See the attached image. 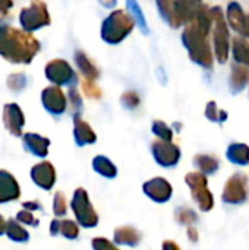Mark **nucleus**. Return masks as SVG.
<instances>
[{
    "instance_id": "nucleus-1",
    "label": "nucleus",
    "mask_w": 249,
    "mask_h": 250,
    "mask_svg": "<svg viewBox=\"0 0 249 250\" xmlns=\"http://www.w3.org/2000/svg\"><path fill=\"white\" fill-rule=\"evenodd\" d=\"M40 50V42L29 34L0 25V56L12 63H29Z\"/></svg>"
},
{
    "instance_id": "nucleus-2",
    "label": "nucleus",
    "mask_w": 249,
    "mask_h": 250,
    "mask_svg": "<svg viewBox=\"0 0 249 250\" xmlns=\"http://www.w3.org/2000/svg\"><path fill=\"white\" fill-rule=\"evenodd\" d=\"M207 37L208 35L195 23L186 26L182 32V42L188 50L191 60L204 69H210L213 66V51Z\"/></svg>"
},
{
    "instance_id": "nucleus-3",
    "label": "nucleus",
    "mask_w": 249,
    "mask_h": 250,
    "mask_svg": "<svg viewBox=\"0 0 249 250\" xmlns=\"http://www.w3.org/2000/svg\"><path fill=\"white\" fill-rule=\"evenodd\" d=\"M135 19L129 13L123 10L112 12L101 25V38L107 44H119L122 42L134 29Z\"/></svg>"
},
{
    "instance_id": "nucleus-4",
    "label": "nucleus",
    "mask_w": 249,
    "mask_h": 250,
    "mask_svg": "<svg viewBox=\"0 0 249 250\" xmlns=\"http://www.w3.org/2000/svg\"><path fill=\"white\" fill-rule=\"evenodd\" d=\"M213 13V40H214V51L216 57L220 63H225L229 57V48H230V35H229V28L227 22L225 19L223 9L216 6L211 9Z\"/></svg>"
},
{
    "instance_id": "nucleus-5",
    "label": "nucleus",
    "mask_w": 249,
    "mask_h": 250,
    "mask_svg": "<svg viewBox=\"0 0 249 250\" xmlns=\"http://www.w3.org/2000/svg\"><path fill=\"white\" fill-rule=\"evenodd\" d=\"M185 182L191 189L192 199L198 204L200 209L208 212L214 207V198L207 188V177L201 171H192L185 176Z\"/></svg>"
},
{
    "instance_id": "nucleus-6",
    "label": "nucleus",
    "mask_w": 249,
    "mask_h": 250,
    "mask_svg": "<svg viewBox=\"0 0 249 250\" xmlns=\"http://www.w3.org/2000/svg\"><path fill=\"white\" fill-rule=\"evenodd\" d=\"M70 207H72V209L75 212V217H76V220H78L81 227L92 229V227H95L98 224V215L94 211L85 189L78 188L75 190Z\"/></svg>"
},
{
    "instance_id": "nucleus-7",
    "label": "nucleus",
    "mask_w": 249,
    "mask_h": 250,
    "mask_svg": "<svg viewBox=\"0 0 249 250\" xmlns=\"http://www.w3.org/2000/svg\"><path fill=\"white\" fill-rule=\"evenodd\" d=\"M249 195L248 177L242 173L233 174L223 188L222 199L229 205H242L247 202Z\"/></svg>"
},
{
    "instance_id": "nucleus-8",
    "label": "nucleus",
    "mask_w": 249,
    "mask_h": 250,
    "mask_svg": "<svg viewBox=\"0 0 249 250\" xmlns=\"http://www.w3.org/2000/svg\"><path fill=\"white\" fill-rule=\"evenodd\" d=\"M19 21H21L22 28L29 32V31H35V29H40V28L48 25L50 16H48L45 4L43 1L34 0V3L29 7H26L21 12Z\"/></svg>"
},
{
    "instance_id": "nucleus-9",
    "label": "nucleus",
    "mask_w": 249,
    "mask_h": 250,
    "mask_svg": "<svg viewBox=\"0 0 249 250\" xmlns=\"http://www.w3.org/2000/svg\"><path fill=\"white\" fill-rule=\"evenodd\" d=\"M151 152L157 164L164 168H172L181 161V149L172 141H156L151 144Z\"/></svg>"
},
{
    "instance_id": "nucleus-10",
    "label": "nucleus",
    "mask_w": 249,
    "mask_h": 250,
    "mask_svg": "<svg viewBox=\"0 0 249 250\" xmlns=\"http://www.w3.org/2000/svg\"><path fill=\"white\" fill-rule=\"evenodd\" d=\"M45 76L51 83L59 85V86H63V85L73 86L76 83V75L73 69L70 67L68 62L60 60V59L51 60L45 66Z\"/></svg>"
},
{
    "instance_id": "nucleus-11",
    "label": "nucleus",
    "mask_w": 249,
    "mask_h": 250,
    "mask_svg": "<svg viewBox=\"0 0 249 250\" xmlns=\"http://www.w3.org/2000/svg\"><path fill=\"white\" fill-rule=\"evenodd\" d=\"M41 101H43L44 108L53 116L63 114L66 110V105H68V100H66L65 94L62 92V89L59 88V85L45 88L41 92Z\"/></svg>"
},
{
    "instance_id": "nucleus-12",
    "label": "nucleus",
    "mask_w": 249,
    "mask_h": 250,
    "mask_svg": "<svg viewBox=\"0 0 249 250\" xmlns=\"http://www.w3.org/2000/svg\"><path fill=\"white\" fill-rule=\"evenodd\" d=\"M142 190L151 201L157 204H166L172 198V193H173L172 185L163 177H154L145 182L142 186Z\"/></svg>"
},
{
    "instance_id": "nucleus-13",
    "label": "nucleus",
    "mask_w": 249,
    "mask_h": 250,
    "mask_svg": "<svg viewBox=\"0 0 249 250\" xmlns=\"http://www.w3.org/2000/svg\"><path fill=\"white\" fill-rule=\"evenodd\" d=\"M227 23L242 37H249V15L244 12L238 1H230L226 10Z\"/></svg>"
},
{
    "instance_id": "nucleus-14",
    "label": "nucleus",
    "mask_w": 249,
    "mask_h": 250,
    "mask_svg": "<svg viewBox=\"0 0 249 250\" xmlns=\"http://www.w3.org/2000/svg\"><path fill=\"white\" fill-rule=\"evenodd\" d=\"M31 179L34 180V183L44 189V190H50L54 183H56V171H54V167L47 163V161H43L40 164H37L32 170H31Z\"/></svg>"
},
{
    "instance_id": "nucleus-15",
    "label": "nucleus",
    "mask_w": 249,
    "mask_h": 250,
    "mask_svg": "<svg viewBox=\"0 0 249 250\" xmlns=\"http://www.w3.org/2000/svg\"><path fill=\"white\" fill-rule=\"evenodd\" d=\"M3 122L4 127L15 136H19L22 132V126L25 123V117L18 104H6L3 110Z\"/></svg>"
},
{
    "instance_id": "nucleus-16",
    "label": "nucleus",
    "mask_w": 249,
    "mask_h": 250,
    "mask_svg": "<svg viewBox=\"0 0 249 250\" xmlns=\"http://www.w3.org/2000/svg\"><path fill=\"white\" fill-rule=\"evenodd\" d=\"M21 195V189L13 179L12 174L7 171L0 170V204H6L10 201L18 199Z\"/></svg>"
},
{
    "instance_id": "nucleus-17",
    "label": "nucleus",
    "mask_w": 249,
    "mask_h": 250,
    "mask_svg": "<svg viewBox=\"0 0 249 250\" xmlns=\"http://www.w3.org/2000/svg\"><path fill=\"white\" fill-rule=\"evenodd\" d=\"M75 120V126H73V138L75 142L78 144V146H85L90 144H94L97 141V136L94 133V130L91 129V126L81 119L79 114L73 116Z\"/></svg>"
},
{
    "instance_id": "nucleus-18",
    "label": "nucleus",
    "mask_w": 249,
    "mask_h": 250,
    "mask_svg": "<svg viewBox=\"0 0 249 250\" xmlns=\"http://www.w3.org/2000/svg\"><path fill=\"white\" fill-rule=\"evenodd\" d=\"M173 4L179 21L182 23H186L195 19L203 0H173Z\"/></svg>"
},
{
    "instance_id": "nucleus-19",
    "label": "nucleus",
    "mask_w": 249,
    "mask_h": 250,
    "mask_svg": "<svg viewBox=\"0 0 249 250\" xmlns=\"http://www.w3.org/2000/svg\"><path fill=\"white\" fill-rule=\"evenodd\" d=\"M23 145L35 157L44 158L47 155V152H48L50 141L47 138H43V136L37 135V133H25L23 135Z\"/></svg>"
},
{
    "instance_id": "nucleus-20",
    "label": "nucleus",
    "mask_w": 249,
    "mask_h": 250,
    "mask_svg": "<svg viewBox=\"0 0 249 250\" xmlns=\"http://www.w3.org/2000/svg\"><path fill=\"white\" fill-rule=\"evenodd\" d=\"M249 81V70L245 67V64H235L232 67V73H230V81H229V85H230V92L233 95L242 92L247 85H248Z\"/></svg>"
},
{
    "instance_id": "nucleus-21",
    "label": "nucleus",
    "mask_w": 249,
    "mask_h": 250,
    "mask_svg": "<svg viewBox=\"0 0 249 250\" xmlns=\"http://www.w3.org/2000/svg\"><path fill=\"white\" fill-rule=\"evenodd\" d=\"M142 236L141 233L134 229V227H120L117 230H114V243L120 245V246H131L135 248L139 245Z\"/></svg>"
},
{
    "instance_id": "nucleus-22",
    "label": "nucleus",
    "mask_w": 249,
    "mask_h": 250,
    "mask_svg": "<svg viewBox=\"0 0 249 250\" xmlns=\"http://www.w3.org/2000/svg\"><path fill=\"white\" fill-rule=\"evenodd\" d=\"M75 63L79 69V72L87 78V79H97L100 76V70L97 69V66L92 63V60L84 53V51H76L75 53Z\"/></svg>"
},
{
    "instance_id": "nucleus-23",
    "label": "nucleus",
    "mask_w": 249,
    "mask_h": 250,
    "mask_svg": "<svg viewBox=\"0 0 249 250\" xmlns=\"http://www.w3.org/2000/svg\"><path fill=\"white\" fill-rule=\"evenodd\" d=\"M226 157L232 164L236 166H248L249 164V146L245 144H232L226 151Z\"/></svg>"
},
{
    "instance_id": "nucleus-24",
    "label": "nucleus",
    "mask_w": 249,
    "mask_h": 250,
    "mask_svg": "<svg viewBox=\"0 0 249 250\" xmlns=\"http://www.w3.org/2000/svg\"><path fill=\"white\" fill-rule=\"evenodd\" d=\"M157 3V9L161 15V18L172 26V28H179L182 25V22L179 21L176 10H175V4L173 0H156Z\"/></svg>"
},
{
    "instance_id": "nucleus-25",
    "label": "nucleus",
    "mask_w": 249,
    "mask_h": 250,
    "mask_svg": "<svg viewBox=\"0 0 249 250\" xmlns=\"http://www.w3.org/2000/svg\"><path fill=\"white\" fill-rule=\"evenodd\" d=\"M92 168L95 173H98L100 176H103L106 179H114L117 176L116 166L104 155H97L92 160Z\"/></svg>"
},
{
    "instance_id": "nucleus-26",
    "label": "nucleus",
    "mask_w": 249,
    "mask_h": 250,
    "mask_svg": "<svg viewBox=\"0 0 249 250\" xmlns=\"http://www.w3.org/2000/svg\"><path fill=\"white\" fill-rule=\"evenodd\" d=\"M194 166L201 171L204 173L205 176L208 174H214L217 173L219 167H220V161L213 157V155H205V154H198L195 158H194Z\"/></svg>"
},
{
    "instance_id": "nucleus-27",
    "label": "nucleus",
    "mask_w": 249,
    "mask_h": 250,
    "mask_svg": "<svg viewBox=\"0 0 249 250\" xmlns=\"http://www.w3.org/2000/svg\"><path fill=\"white\" fill-rule=\"evenodd\" d=\"M232 51L236 63L249 66V41L247 38L244 37L235 38L232 44Z\"/></svg>"
},
{
    "instance_id": "nucleus-28",
    "label": "nucleus",
    "mask_w": 249,
    "mask_h": 250,
    "mask_svg": "<svg viewBox=\"0 0 249 250\" xmlns=\"http://www.w3.org/2000/svg\"><path fill=\"white\" fill-rule=\"evenodd\" d=\"M195 25L203 31L205 32L207 35L210 34L211 28H213V23H214V19H213V13H211V9H208L205 4H201L197 16H195Z\"/></svg>"
},
{
    "instance_id": "nucleus-29",
    "label": "nucleus",
    "mask_w": 249,
    "mask_h": 250,
    "mask_svg": "<svg viewBox=\"0 0 249 250\" xmlns=\"http://www.w3.org/2000/svg\"><path fill=\"white\" fill-rule=\"evenodd\" d=\"M126 7H128L129 13L134 16L135 22L138 23L141 32H142V34H148V32H150V28H148L147 19H145V16H144V12H142L141 7H139L138 0H126Z\"/></svg>"
},
{
    "instance_id": "nucleus-30",
    "label": "nucleus",
    "mask_w": 249,
    "mask_h": 250,
    "mask_svg": "<svg viewBox=\"0 0 249 250\" xmlns=\"http://www.w3.org/2000/svg\"><path fill=\"white\" fill-rule=\"evenodd\" d=\"M6 234H7V237H9L10 240H13V242H21V243L28 242V239H29L28 231H26L25 229H22V227L16 223V220H9V221L6 223Z\"/></svg>"
},
{
    "instance_id": "nucleus-31",
    "label": "nucleus",
    "mask_w": 249,
    "mask_h": 250,
    "mask_svg": "<svg viewBox=\"0 0 249 250\" xmlns=\"http://www.w3.org/2000/svg\"><path fill=\"white\" fill-rule=\"evenodd\" d=\"M205 116L208 120L214 122V123H223L227 119V113L223 110H219L217 103L216 101H210L205 107Z\"/></svg>"
},
{
    "instance_id": "nucleus-32",
    "label": "nucleus",
    "mask_w": 249,
    "mask_h": 250,
    "mask_svg": "<svg viewBox=\"0 0 249 250\" xmlns=\"http://www.w3.org/2000/svg\"><path fill=\"white\" fill-rule=\"evenodd\" d=\"M175 218L179 224H183V226H192L194 223L198 221L197 212L192 211L191 208H179L175 212Z\"/></svg>"
},
{
    "instance_id": "nucleus-33",
    "label": "nucleus",
    "mask_w": 249,
    "mask_h": 250,
    "mask_svg": "<svg viewBox=\"0 0 249 250\" xmlns=\"http://www.w3.org/2000/svg\"><path fill=\"white\" fill-rule=\"evenodd\" d=\"M151 130H153V133L156 136H158L163 141H172L173 139V130L161 120H154L153 126H151Z\"/></svg>"
},
{
    "instance_id": "nucleus-34",
    "label": "nucleus",
    "mask_w": 249,
    "mask_h": 250,
    "mask_svg": "<svg viewBox=\"0 0 249 250\" xmlns=\"http://www.w3.org/2000/svg\"><path fill=\"white\" fill-rule=\"evenodd\" d=\"M120 104L126 110H135L141 104V98H139L138 92H135V91H126L120 97Z\"/></svg>"
},
{
    "instance_id": "nucleus-35",
    "label": "nucleus",
    "mask_w": 249,
    "mask_h": 250,
    "mask_svg": "<svg viewBox=\"0 0 249 250\" xmlns=\"http://www.w3.org/2000/svg\"><path fill=\"white\" fill-rule=\"evenodd\" d=\"M60 234L69 240H75L79 236V229L73 221H60Z\"/></svg>"
},
{
    "instance_id": "nucleus-36",
    "label": "nucleus",
    "mask_w": 249,
    "mask_h": 250,
    "mask_svg": "<svg viewBox=\"0 0 249 250\" xmlns=\"http://www.w3.org/2000/svg\"><path fill=\"white\" fill-rule=\"evenodd\" d=\"M26 85V78L23 75H19V73H15L12 76H9L7 79V86L10 91L13 92H18V91H22Z\"/></svg>"
},
{
    "instance_id": "nucleus-37",
    "label": "nucleus",
    "mask_w": 249,
    "mask_h": 250,
    "mask_svg": "<svg viewBox=\"0 0 249 250\" xmlns=\"http://www.w3.org/2000/svg\"><path fill=\"white\" fill-rule=\"evenodd\" d=\"M82 89H84V94L88 97V98H101V89L92 82V79H87L82 82Z\"/></svg>"
},
{
    "instance_id": "nucleus-38",
    "label": "nucleus",
    "mask_w": 249,
    "mask_h": 250,
    "mask_svg": "<svg viewBox=\"0 0 249 250\" xmlns=\"http://www.w3.org/2000/svg\"><path fill=\"white\" fill-rule=\"evenodd\" d=\"M66 198L62 192H57L54 195V199H53V211H54V215L57 217H63L66 214Z\"/></svg>"
},
{
    "instance_id": "nucleus-39",
    "label": "nucleus",
    "mask_w": 249,
    "mask_h": 250,
    "mask_svg": "<svg viewBox=\"0 0 249 250\" xmlns=\"http://www.w3.org/2000/svg\"><path fill=\"white\" fill-rule=\"evenodd\" d=\"M68 97H69V101H70V105H72V110H73V116L79 114L81 113V108H82V100H81L76 88L70 86V89L68 92Z\"/></svg>"
},
{
    "instance_id": "nucleus-40",
    "label": "nucleus",
    "mask_w": 249,
    "mask_h": 250,
    "mask_svg": "<svg viewBox=\"0 0 249 250\" xmlns=\"http://www.w3.org/2000/svg\"><path fill=\"white\" fill-rule=\"evenodd\" d=\"M16 220H18V221H21V223H23V224H28V226H34V227H37V226H38V220H37V218H34L32 211L25 209V208H23V211L18 212Z\"/></svg>"
},
{
    "instance_id": "nucleus-41",
    "label": "nucleus",
    "mask_w": 249,
    "mask_h": 250,
    "mask_svg": "<svg viewBox=\"0 0 249 250\" xmlns=\"http://www.w3.org/2000/svg\"><path fill=\"white\" fill-rule=\"evenodd\" d=\"M92 248L94 249H116V245L110 243L107 239L104 237H95L92 240Z\"/></svg>"
},
{
    "instance_id": "nucleus-42",
    "label": "nucleus",
    "mask_w": 249,
    "mask_h": 250,
    "mask_svg": "<svg viewBox=\"0 0 249 250\" xmlns=\"http://www.w3.org/2000/svg\"><path fill=\"white\" fill-rule=\"evenodd\" d=\"M50 234L51 236H57L60 234V221L59 220H53L51 226H50Z\"/></svg>"
},
{
    "instance_id": "nucleus-43",
    "label": "nucleus",
    "mask_w": 249,
    "mask_h": 250,
    "mask_svg": "<svg viewBox=\"0 0 249 250\" xmlns=\"http://www.w3.org/2000/svg\"><path fill=\"white\" fill-rule=\"evenodd\" d=\"M188 237L191 239V242H192V243H197V242H198V231H197V229H195V227L188 226Z\"/></svg>"
},
{
    "instance_id": "nucleus-44",
    "label": "nucleus",
    "mask_w": 249,
    "mask_h": 250,
    "mask_svg": "<svg viewBox=\"0 0 249 250\" xmlns=\"http://www.w3.org/2000/svg\"><path fill=\"white\" fill-rule=\"evenodd\" d=\"M23 208L29 211H38L41 209V205L38 202H23Z\"/></svg>"
},
{
    "instance_id": "nucleus-45",
    "label": "nucleus",
    "mask_w": 249,
    "mask_h": 250,
    "mask_svg": "<svg viewBox=\"0 0 249 250\" xmlns=\"http://www.w3.org/2000/svg\"><path fill=\"white\" fill-rule=\"evenodd\" d=\"M10 6H12V1L10 0H0V15L6 13Z\"/></svg>"
},
{
    "instance_id": "nucleus-46",
    "label": "nucleus",
    "mask_w": 249,
    "mask_h": 250,
    "mask_svg": "<svg viewBox=\"0 0 249 250\" xmlns=\"http://www.w3.org/2000/svg\"><path fill=\"white\" fill-rule=\"evenodd\" d=\"M100 1V4L103 6V7H114L116 4H117V0H98Z\"/></svg>"
},
{
    "instance_id": "nucleus-47",
    "label": "nucleus",
    "mask_w": 249,
    "mask_h": 250,
    "mask_svg": "<svg viewBox=\"0 0 249 250\" xmlns=\"http://www.w3.org/2000/svg\"><path fill=\"white\" fill-rule=\"evenodd\" d=\"M163 249L179 250L181 249V246H179V245H176V243H173V242H164V243H163Z\"/></svg>"
},
{
    "instance_id": "nucleus-48",
    "label": "nucleus",
    "mask_w": 249,
    "mask_h": 250,
    "mask_svg": "<svg viewBox=\"0 0 249 250\" xmlns=\"http://www.w3.org/2000/svg\"><path fill=\"white\" fill-rule=\"evenodd\" d=\"M3 233H6V221H4L3 217L0 215V236H1Z\"/></svg>"
}]
</instances>
